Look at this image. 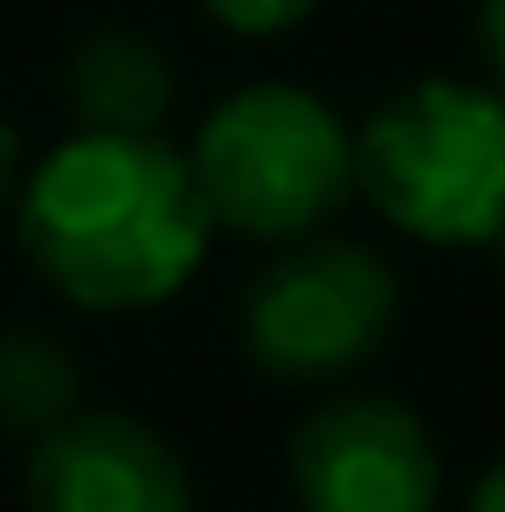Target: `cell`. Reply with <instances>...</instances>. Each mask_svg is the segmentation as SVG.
<instances>
[{"instance_id":"7","label":"cell","mask_w":505,"mask_h":512,"mask_svg":"<svg viewBox=\"0 0 505 512\" xmlns=\"http://www.w3.org/2000/svg\"><path fill=\"white\" fill-rule=\"evenodd\" d=\"M70 104H77L84 132H160L173 104V70L146 35L104 28L70 63Z\"/></svg>"},{"instance_id":"10","label":"cell","mask_w":505,"mask_h":512,"mask_svg":"<svg viewBox=\"0 0 505 512\" xmlns=\"http://www.w3.org/2000/svg\"><path fill=\"white\" fill-rule=\"evenodd\" d=\"M478 42H485V63L505 90V0H485V21H478Z\"/></svg>"},{"instance_id":"1","label":"cell","mask_w":505,"mask_h":512,"mask_svg":"<svg viewBox=\"0 0 505 512\" xmlns=\"http://www.w3.org/2000/svg\"><path fill=\"white\" fill-rule=\"evenodd\" d=\"M194 167L153 132H77L21 194V250L84 312H146L208 256Z\"/></svg>"},{"instance_id":"11","label":"cell","mask_w":505,"mask_h":512,"mask_svg":"<svg viewBox=\"0 0 505 512\" xmlns=\"http://www.w3.org/2000/svg\"><path fill=\"white\" fill-rule=\"evenodd\" d=\"M471 512H505V464H492V471L478 478V492H471Z\"/></svg>"},{"instance_id":"2","label":"cell","mask_w":505,"mask_h":512,"mask_svg":"<svg viewBox=\"0 0 505 512\" xmlns=\"http://www.w3.org/2000/svg\"><path fill=\"white\" fill-rule=\"evenodd\" d=\"M353 187L416 243H492L505 229V97L450 77L395 90L353 139Z\"/></svg>"},{"instance_id":"5","label":"cell","mask_w":505,"mask_h":512,"mask_svg":"<svg viewBox=\"0 0 505 512\" xmlns=\"http://www.w3.org/2000/svg\"><path fill=\"white\" fill-rule=\"evenodd\" d=\"M291 485L305 512H436L443 464L402 402H326L291 436Z\"/></svg>"},{"instance_id":"8","label":"cell","mask_w":505,"mask_h":512,"mask_svg":"<svg viewBox=\"0 0 505 512\" xmlns=\"http://www.w3.org/2000/svg\"><path fill=\"white\" fill-rule=\"evenodd\" d=\"M77 388H84L77 360L49 333H7L0 340V423L7 429H28V436L56 429L63 416H77Z\"/></svg>"},{"instance_id":"6","label":"cell","mask_w":505,"mask_h":512,"mask_svg":"<svg viewBox=\"0 0 505 512\" xmlns=\"http://www.w3.org/2000/svg\"><path fill=\"white\" fill-rule=\"evenodd\" d=\"M35 512H187V471L132 416H63L28 457Z\"/></svg>"},{"instance_id":"12","label":"cell","mask_w":505,"mask_h":512,"mask_svg":"<svg viewBox=\"0 0 505 512\" xmlns=\"http://www.w3.org/2000/svg\"><path fill=\"white\" fill-rule=\"evenodd\" d=\"M14 167H21V146H14V125L0 118V201H7V187H14Z\"/></svg>"},{"instance_id":"13","label":"cell","mask_w":505,"mask_h":512,"mask_svg":"<svg viewBox=\"0 0 505 512\" xmlns=\"http://www.w3.org/2000/svg\"><path fill=\"white\" fill-rule=\"evenodd\" d=\"M492 250H499V263H505V229H499V236H492Z\"/></svg>"},{"instance_id":"9","label":"cell","mask_w":505,"mask_h":512,"mask_svg":"<svg viewBox=\"0 0 505 512\" xmlns=\"http://www.w3.org/2000/svg\"><path fill=\"white\" fill-rule=\"evenodd\" d=\"M201 7L236 35H277V28H298L319 0H201Z\"/></svg>"},{"instance_id":"3","label":"cell","mask_w":505,"mask_h":512,"mask_svg":"<svg viewBox=\"0 0 505 512\" xmlns=\"http://www.w3.org/2000/svg\"><path fill=\"white\" fill-rule=\"evenodd\" d=\"M187 167L215 229L284 243L319 229L353 194V132L312 90L250 84L201 118Z\"/></svg>"},{"instance_id":"4","label":"cell","mask_w":505,"mask_h":512,"mask_svg":"<svg viewBox=\"0 0 505 512\" xmlns=\"http://www.w3.org/2000/svg\"><path fill=\"white\" fill-rule=\"evenodd\" d=\"M402 312L395 270L360 243H305L243 298V346L277 381H339L374 360Z\"/></svg>"}]
</instances>
